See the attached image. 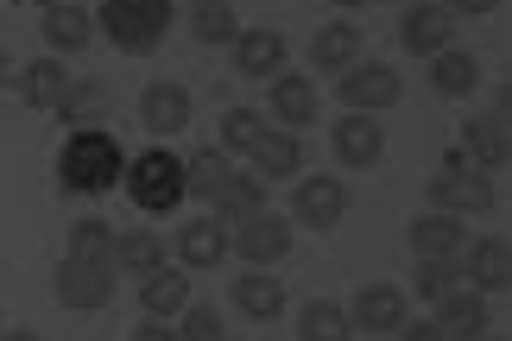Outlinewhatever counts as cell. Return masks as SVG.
Instances as JSON below:
<instances>
[{
  "label": "cell",
  "mask_w": 512,
  "mask_h": 341,
  "mask_svg": "<svg viewBox=\"0 0 512 341\" xmlns=\"http://www.w3.org/2000/svg\"><path fill=\"white\" fill-rule=\"evenodd\" d=\"M121 171H127V152L108 127H76L57 152V190L64 196H108L121 190Z\"/></svg>",
  "instance_id": "6da1fadb"
},
{
  "label": "cell",
  "mask_w": 512,
  "mask_h": 341,
  "mask_svg": "<svg viewBox=\"0 0 512 341\" xmlns=\"http://www.w3.org/2000/svg\"><path fill=\"white\" fill-rule=\"evenodd\" d=\"M171 0H102V13H95V26H102L108 45H121L133 57L159 51L171 38Z\"/></svg>",
  "instance_id": "7a4b0ae2"
},
{
  "label": "cell",
  "mask_w": 512,
  "mask_h": 341,
  "mask_svg": "<svg viewBox=\"0 0 512 341\" xmlns=\"http://www.w3.org/2000/svg\"><path fill=\"white\" fill-rule=\"evenodd\" d=\"M121 190L133 196V209H140V215H171V209H184V158L165 152V146L127 158Z\"/></svg>",
  "instance_id": "3957f363"
},
{
  "label": "cell",
  "mask_w": 512,
  "mask_h": 341,
  "mask_svg": "<svg viewBox=\"0 0 512 341\" xmlns=\"http://www.w3.org/2000/svg\"><path fill=\"white\" fill-rule=\"evenodd\" d=\"M430 209L462 215V222H468V215H487V209H494V177L468 165L462 146H449L443 165H437V177H430Z\"/></svg>",
  "instance_id": "277c9868"
},
{
  "label": "cell",
  "mask_w": 512,
  "mask_h": 341,
  "mask_svg": "<svg viewBox=\"0 0 512 341\" xmlns=\"http://www.w3.org/2000/svg\"><path fill=\"white\" fill-rule=\"evenodd\" d=\"M336 95L348 114H386L405 95V76L386 64V57H354V64L336 76Z\"/></svg>",
  "instance_id": "5b68a950"
},
{
  "label": "cell",
  "mask_w": 512,
  "mask_h": 341,
  "mask_svg": "<svg viewBox=\"0 0 512 341\" xmlns=\"http://www.w3.org/2000/svg\"><path fill=\"white\" fill-rule=\"evenodd\" d=\"M291 222H304V228H336L342 215H348V184L342 177H329V171H298L291 177Z\"/></svg>",
  "instance_id": "8992f818"
},
{
  "label": "cell",
  "mask_w": 512,
  "mask_h": 341,
  "mask_svg": "<svg viewBox=\"0 0 512 341\" xmlns=\"http://www.w3.org/2000/svg\"><path fill=\"white\" fill-rule=\"evenodd\" d=\"M228 253H241L247 266H279V259L291 253V215H272V209H260L253 222H241L228 234Z\"/></svg>",
  "instance_id": "52a82bcc"
},
{
  "label": "cell",
  "mask_w": 512,
  "mask_h": 341,
  "mask_svg": "<svg viewBox=\"0 0 512 341\" xmlns=\"http://www.w3.org/2000/svg\"><path fill=\"white\" fill-rule=\"evenodd\" d=\"M456 266H462V285L468 291H481V297H494L512 285V247L500 234H481V240H468V247L456 253Z\"/></svg>",
  "instance_id": "ba28073f"
},
{
  "label": "cell",
  "mask_w": 512,
  "mask_h": 341,
  "mask_svg": "<svg viewBox=\"0 0 512 341\" xmlns=\"http://www.w3.org/2000/svg\"><path fill=\"white\" fill-rule=\"evenodd\" d=\"M329 152H336L342 171H373L386 158V127L373 114H348V120H336V133H329Z\"/></svg>",
  "instance_id": "9c48e42d"
},
{
  "label": "cell",
  "mask_w": 512,
  "mask_h": 341,
  "mask_svg": "<svg viewBox=\"0 0 512 341\" xmlns=\"http://www.w3.org/2000/svg\"><path fill=\"white\" fill-rule=\"evenodd\" d=\"M57 304L64 310H108L114 304V266L64 259V266H57Z\"/></svg>",
  "instance_id": "30bf717a"
},
{
  "label": "cell",
  "mask_w": 512,
  "mask_h": 341,
  "mask_svg": "<svg viewBox=\"0 0 512 341\" xmlns=\"http://www.w3.org/2000/svg\"><path fill=\"white\" fill-rule=\"evenodd\" d=\"M228 57H234V76H247V83H272V76L285 70V32L241 26V38L228 45Z\"/></svg>",
  "instance_id": "8fae6325"
},
{
  "label": "cell",
  "mask_w": 512,
  "mask_h": 341,
  "mask_svg": "<svg viewBox=\"0 0 512 341\" xmlns=\"http://www.w3.org/2000/svg\"><path fill=\"white\" fill-rule=\"evenodd\" d=\"M317 83H310V70H279L272 76V127L279 133H304L310 120H317Z\"/></svg>",
  "instance_id": "7c38bea8"
},
{
  "label": "cell",
  "mask_w": 512,
  "mask_h": 341,
  "mask_svg": "<svg viewBox=\"0 0 512 341\" xmlns=\"http://www.w3.org/2000/svg\"><path fill=\"white\" fill-rule=\"evenodd\" d=\"M399 45H405L411 57H437V51L456 45V19H449L437 0H418V7L399 13Z\"/></svg>",
  "instance_id": "4fadbf2b"
},
{
  "label": "cell",
  "mask_w": 512,
  "mask_h": 341,
  "mask_svg": "<svg viewBox=\"0 0 512 341\" xmlns=\"http://www.w3.org/2000/svg\"><path fill=\"white\" fill-rule=\"evenodd\" d=\"M348 323L361 335H392L405 323V291L399 285H361L354 304H348Z\"/></svg>",
  "instance_id": "5bb4252c"
},
{
  "label": "cell",
  "mask_w": 512,
  "mask_h": 341,
  "mask_svg": "<svg viewBox=\"0 0 512 341\" xmlns=\"http://www.w3.org/2000/svg\"><path fill=\"white\" fill-rule=\"evenodd\" d=\"M19 76V102H26V108H38V114H51L57 102H64V89H70V64H64V57H32V64H19L13 70Z\"/></svg>",
  "instance_id": "9a60e30c"
},
{
  "label": "cell",
  "mask_w": 512,
  "mask_h": 341,
  "mask_svg": "<svg viewBox=\"0 0 512 341\" xmlns=\"http://www.w3.org/2000/svg\"><path fill=\"white\" fill-rule=\"evenodd\" d=\"M437 329H443L449 341H475V335L494 329V310H487V297H481V291L456 285L449 297H437Z\"/></svg>",
  "instance_id": "2e32d148"
},
{
  "label": "cell",
  "mask_w": 512,
  "mask_h": 341,
  "mask_svg": "<svg viewBox=\"0 0 512 341\" xmlns=\"http://www.w3.org/2000/svg\"><path fill=\"white\" fill-rule=\"evenodd\" d=\"M247 158H253V177H260V184H291V177L304 171V133L266 127V139H260Z\"/></svg>",
  "instance_id": "e0dca14e"
},
{
  "label": "cell",
  "mask_w": 512,
  "mask_h": 341,
  "mask_svg": "<svg viewBox=\"0 0 512 341\" xmlns=\"http://www.w3.org/2000/svg\"><path fill=\"white\" fill-rule=\"evenodd\" d=\"M462 152H468V165L475 171H506V158H512V133H506V114H481V120H468L462 127Z\"/></svg>",
  "instance_id": "ac0fdd59"
},
{
  "label": "cell",
  "mask_w": 512,
  "mask_h": 341,
  "mask_svg": "<svg viewBox=\"0 0 512 341\" xmlns=\"http://www.w3.org/2000/svg\"><path fill=\"white\" fill-rule=\"evenodd\" d=\"M468 247V222L462 215H443V209H424L411 222V253L418 259H456Z\"/></svg>",
  "instance_id": "d6986e66"
},
{
  "label": "cell",
  "mask_w": 512,
  "mask_h": 341,
  "mask_svg": "<svg viewBox=\"0 0 512 341\" xmlns=\"http://www.w3.org/2000/svg\"><path fill=\"white\" fill-rule=\"evenodd\" d=\"M354 57H361V19H323L317 38H310V70L342 76Z\"/></svg>",
  "instance_id": "ffe728a7"
},
{
  "label": "cell",
  "mask_w": 512,
  "mask_h": 341,
  "mask_svg": "<svg viewBox=\"0 0 512 341\" xmlns=\"http://www.w3.org/2000/svg\"><path fill=\"white\" fill-rule=\"evenodd\" d=\"M266 190H272V184H260V177H253V171H228V184L215 190L209 215H215V222H222V228H241V222H253V215L266 209Z\"/></svg>",
  "instance_id": "44dd1931"
},
{
  "label": "cell",
  "mask_w": 512,
  "mask_h": 341,
  "mask_svg": "<svg viewBox=\"0 0 512 341\" xmlns=\"http://www.w3.org/2000/svg\"><path fill=\"white\" fill-rule=\"evenodd\" d=\"M234 310L247 316V323H279L285 316V285L260 266H247L241 278H234Z\"/></svg>",
  "instance_id": "7402d4cb"
},
{
  "label": "cell",
  "mask_w": 512,
  "mask_h": 341,
  "mask_svg": "<svg viewBox=\"0 0 512 341\" xmlns=\"http://www.w3.org/2000/svg\"><path fill=\"white\" fill-rule=\"evenodd\" d=\"M222 259H228V228L215 222V215L177 228V266L184 272H209V266H222Z\"/></svg>",
  "instance_id": "603a6c76"
},
{
  "label": "cell",
  "mask_w": 512,
  "mask_h": 341,
  "mask_svg": "<svg viewBox=\"0 0 512 341\" xmlns=\"http://www.w3.org/2000/svg\"><path fill=\"white\" fill-rule=\"evenodd\" d=\"M38 32H45V51L51 57H70V51H83L89 38H95V13H83L76 0H64V7H45Z\"/></svg>",
  "instance_id": "cb8c5ba5"
},
{
  "label": "cell",
  "mask_w": 512,
  "mask_h": 341,
  "mask_svg": "<svg viewBox=\"0 0 512 341\" xmlns=\"http://www.w3.org/2000/svg\"><path fill=\"white\" fill-rule=\"evenodd\" d=\"M430 89L443 95V102H462V95H475L481 89V57L475 51H437L430 57Z\"/></svg>",
  "instance_id": "d4e9b609"
},
{
  "label": "cell",
  "mask_w": 512,
  "mask_h": 341,
  "mask_svg": "<svg viewBox=\"0 0 512 341\" xmlns=\"http://www.w3.org/2000/svg\"><path fill=\"white\" fill-rule=\"evenodd\" d=\"M184 304H190V272H184V266H159V272L140 278V310H146V316L171 323Z\"/></svg>",
  "instance_id": "484cf974"
},
{
  "label": "cell",
  "mask_w": 512,
  "mask_h": 341,
  "mask_svg": "<svg viewBox=\"0 0 512 341\" xmlns=\"http://www.w3.org/2000/svg\"><path fill=\"white\" fill-rule=\"evenodd\" d=\"M140 120L152 133H184L190 127V89L184 83H152L140 95Z\"/></svg>",
  "instance_id": "4316f807"
},
{
  "label": "cell",
  "mask_w": 512,
  "mask_h": 341,
  "mask_svg": "<svg viewBox=\"0 0 512 341\" xmlns=\"http://www.w3.org/2000/svg\"><path fill=\"white\" fill-rule=\"evenodd\" d=\"M190 38H196V45L228 51L234 38H241V13H234V0H196V7H190Z\"/></svg>",
  "instance_id": "83f0119b"
},
{
  "label": "cell",
  "mask_w": 512,
  "mask_h": 341,
  "mask_svg": "<svg viewBox=\"0 0 512 341\" xmlns=\"http://www.w3.org/2000/svg\"><path fill=\"white\" fill-rule=\"evenodd\" d=\"M298 341H354V323H348V304H336V297H310L298 323Z\"/></svg>",
  "instance_id": "f1b7e54d"
},
{
  "label": "cell",
  "mask_w": 512,
  "mask_h": 341,
  "mask_svg": "<svg viewBox=\"0 0 512 341\" xmlns=\"http://www.w3.org/2000/svg\"><path fill=\"white\" fill-rule=\"evenodd\" d=\"M114 266L133 272V278L159 272V266H165V240L152 234V228H127V234H114Z\"/></svg>",
  "instance_id": "f546056e"
},
{
  "label": "cell",
  "mask_w": 512,
  "mask_h": 341,
  "mask_svg": "<svg viewBox=\"0 0 512 341\" xmlns=\"http://www.w3.org/2000/svg\"><path fill=\"white\" fill-rule=\"evenodd\" d=\"M228 152L222 146H209V152H190L184 158V196H196V203H215V190L228 184Z\"/></svg>",
  "instance_id": "4dcf8cb0"
},
{
  "label": "cell",
  "mask_w": 512,
  "mask_h": 341,
  "mask_svg": "<svg viewBox=\"0 0 512 341\" xmlns=\"http://www.w3.org/2000/svg\"><path fill=\"white\" fill-rule=\"evenodd\" d=\"M64 259H89V266H114V228L83 215V222H70L64 234Z\"/></svg>",
  "instance_id": "1f68e13d"
},
{
  "label": "cell",
  "mask_w": 512,
  "mask_h": 341,
  "mask_svg": "<svg viewBox=\"0 0 512 341\" xmlns=\"http://www.w3.org/2000/svg\"><path fill=\"white\" fill-rule=\"evenodd\" d=\"M95 114H102V83H89V76H70L64 102L51 108V120H64V127H95Z\"/></svg>",
  "instance_id": "d6a6232c"
},
{
  "label": "cell",
  "mask_w": 512,
  "mask_h": 341,
  "mask_svg": "<svg viewBox=\"0 0 512 341\" xmlns=\"http://www.w3.org/2000/svg\"><path fill=\"white\" fill-rule=\"evenodd\" d=\"M266 127H272L266 114H253V108H228V114H222V152H241V158H247V152L266 139Z\"/></svg>",
  "instance_id": "836d02e7"
},
{
  "label": "cell",
  "mask_w": 512,
  "mask_h": 341,
  "mask_svg": "<svg viewBox=\"0 0 512 341\" xmlns=\"http://www.w3.org/2000/svg\"><path fill=\"white\" fill-rule=\"evenodd\" d=\"M456 285H462V266H456V259H418V272H411V291H418L424 304L449 297Z\"/></svg>",
  "instance_id": "e575fe53"
},
{
  "label": "cell",
  "mask_w": 512,
  "mask_h": 341,
  "mask_svg": "<svg viewBox=\"0 0 512 341\" xmlns=\"http://www.w3.org/2000/svg\"><path fill=\"white\" fill-rule=\"evenodd\" d=\"M171 329H177V341H228L222 310H209V304H184L171 316Z\"/></svg>",
  "instance_id": "d590c367"
},
{
  "label": "cell",
  "mask_w": 512,
  "mask_h": 341,
  "mask_svg": "<svg viewBox=\"0 0 512 341\" xmlns=\"http://www.w3.org/2000/svg\"><path fill=\"white\" fill-rule=\"evenodd\" d=\"M437 7H443L449 19H487V13L500 7V0H437Z\"/></svg>",
  "instance_id": "8d00e7d4"
},
{
  "label": "cell",
  "mask_w": 512,
  "mask_h": 341,
  "mask_svg": "<svg viewBox=\"0 0 512 341\" xmlns=\"http://www.w3.org/2000/svg\"><path fill=\"white\" fill-rule=\"evenodd\" d=\"M392 335H399V341H449V335L437 329V316H424V323H411V316H405V323L392 329Z\"/></svg>",
  "instance_id": "74e56055"
},
{
  "label": "cell",
  "mask_w": 512,
  "mask_h": 341,
  "mask_svg": "<svg viewBox=\"0 0 512 341\" xmlns=\"http://www.w3.org/2000/svg\"><path fill=\"white\" fill-rule=\"evenodd\" d=\"M133 341H177V329L159 323V316H146V323H133Z\"/></svg>",
  "instance_id": "f35d334b"
},
{
  "label": "cell",
  "mask_w": 512,
  "mask_h": 341,
  "mask_svg": "<svg viewBox=\"0 0 512 341\" xmlns=\"http://www.w3.org/2000/svg\"><path fill=\"white\" fill-rule=\"evenodd\" d=\"M0 341H38L32 329H0Z\"/></svg>",
  "instance_id": "ab89813d"
},
{
  "label": "cell",
  "mask_w": 512,
  "mask_h": 341,
  "mask_svg": "<svg viewBox=\"0 0 512 341\" xmlns=\"http://www.w3.org/2000/svg\"><path fill=\"white\" fill-rule=\"evenodd\" d=\"M336 7H342V13L354 19V13H361V7H367V0H336Z\"/></svg>",
  "instance_id": "60d3db41"
},
{
  "label": "cell",
  "mask_w": 512,
  "mask_h": 341,
  "mask_svg": "<svg viewBox=\"0 0 512 341\" xmlns=\"http://www.w3.org/2000/svg\"><path fill=\"white\" fill-rule=\"evenodd\" d=\"M26 7H38V13H45V7H64V0H26Z\"/></svg>",
  "instance_id": "b9f144b4"
},
{
  "label": "cell",
  "mask_w": 512,
  "mask_h": 341,
  "mask_svg": "<svg viewBox=\"0 0 512 341\" xmlns=\"http://www.w3.org/2000/svg\"><path fill=\"white\" fill-rule=\"evenodd\" d=\"M475 341H506V335H494V329H487V335H475Z\"/></svg>",
  "instance_id": "7bdbcfd3"
},
{
  "label": "cell",
  "mask_w": 512,
  "mask_h": 341,
  "mask_svg": "<svg viewBox=\"0 0 512 341\" xmlns=\"http://www.w3.org/2000/svg\"><path fill=\"white\" fill-rule=\"evenodd\" d=\"M7 70H13V64H7V51H0V76H7Z\"/></svg>",
  "instance_id": "ee69618b"
},
{
  "label": "cell",
  "mask_w": 512,
  "mask_h": 341,
  "mask_svg": "<svg viewBox=\"0 0 512 341\" xmlns=\"http://www.w3.org/2000/svg\"><path fill=\"white\" fill-rule=\"evenodd\" d=\"M0 323H7V316H0Z\"/></svg>",
  "instance_id": "f6af8a7d"
}]
</instances>
